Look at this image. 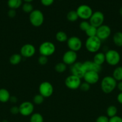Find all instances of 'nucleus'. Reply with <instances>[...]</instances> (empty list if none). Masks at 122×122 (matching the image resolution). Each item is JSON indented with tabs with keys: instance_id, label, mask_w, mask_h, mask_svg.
Instances as JSON below:
<instances>
[{
	"instance_id": "1",
	"label": "nucleus",
	"mask_w": 122,
	"mask_h": 122,
	"mask_svg": "<svg viewBox=\"0 0 122 122\" xmlns=\"http://www.w3.org/2000/svg\"><path fill=\"white\" fill-rule=\"evenodd\" d=\"M117 82L111 76H106L100 82V88L105 94H110L117 88Z\"/></svg>"
},
{
	"instance_id": "2",
	"label": "nucleus",
	"mask_w": 122,
	"mask_h": 122,
	"mask_svg": "<svg viewBox=\"0 0 122 122\" xmlns=\"http://www.w3.org/2000/svg\"><path fill=\"white\" fill-rule=\"evenodd\" d=\"M102 45V41L98 37H88L85 42L86 50L91 53H96L100 50Z\"/></svg>"
},
{
	"instance_id": "3",
	"label": "nucleus",
	"mask_w": 122,
	"mask_h": 122,
	"mask_svg": "<svg viewBox=\"0 0 122 122\" xmlns=\"http://www.w3.org/2000/svg\"><path fill=\"white\" fill-rule=\"evenodd\" d=\"M30 23L36 27L42 26L44 21V16L43 12L38 9L33 10L29 16Z\"/></svg>"
},
{
	"instance_id": "4",
	"label": "nucleus",
	"mask_w": 122,
	"mask_h": 122,
	"mask_svg": "<svg viewBox=\"0 0 122 122\" xmlns=\"http://www.w3.org/2000/svg\"><path fill=\"white\" fill-rule=\"evenodd\" d=\"M105 62L111 66H117L120 63L121 56L119 52L115 50H108L105 52Z\"/></svg>"
},
{
	"instance_id": "5",
	"label": "nucleus",
	"mask_w": 122,
	"mask_h": 122,
	"mask_svg": "<svg viewBox=\"0 0 122 122\" xmlns=\"http://www.w3.org/2000/svg\"><path fill=\"white\" fill-rule=\"evenodd\" d=\"M41 56L49 57L53 54L56 51V46L53 42L50 41H45L40 44L38 48Z\"/></svg>"
},
{
	"instance_id": "6",
	"label": "nucleus",
	"mask_w": 122,
	"mask_h": 122,
	"mask_svg": "<svg viewBox=\"0 0 122 122\" xmlns=\"http://www.w3.org/2000/svg\"><path fill=\"white\" fill-rule=\"evenodd\" d=\"M76 11L78 17L83 20H89L93 13L92 8L86 4L80 5L77 8Z\"/></svg>"
},
{
	"instance_id": "7",
	"label": "nucleus",
	"mask_w": 122,
	"mask_h": 122,
	"mask_svg": "<svg viewBox=\"0 0 122 122\" xmlns=\"http://www.w3.org/2000/svg\"><path fill=\"white\" fill-rule=\"evenodd\" d=\"M39 94L44 98H49L53 95L54 92V88L52 84L47 81H44L39 84Z\"/></svg>"
},
{
	"instance_id": "8",
	"label": "nucleus",
	"mask_w": 122,
	"mask_h": 122,
	"mask_svg": "<svg viewBox=\"0 0 122 122\" xmlns=\"http://www.w3.org/2000/svg\"><path fill=\"white\" fill-rule=\"evenodd\" d=\"M67 44L69 50L76 52L80 51L83 46V42L80 38L75 36H72L68 38Z\"/></svg>"
},
{
	"instance_id": "9",
	"label": "nucleus",
	"mask_w": 122,
	"mask_h": 122,
	"mask_svg": "<svg viewBox=\"0 0 122 122\" xmlns=\"http://www.w3.org/2000/svg\"><path fill=\"white\" fill-rule=\"evenodd\" d=\"M19 114L23 116H31L33 113L34 105L30 101H24L19 106Z\"/></svg>"
},
{
	"instance_id": "10",
	"label": "nucleus",
	"mask_w": 122,
	"mask_h": 122,
	"mask_svg": "<svg viewBox=\"0 0 122 122\" xmlns=\"http://www.w3.org/2000/svg\"><path fill=\"white\" fill-rule=\"evenodd\" d=\"M105 16L102 12L96 11L93 12L92 16L89 19V23L92 26L96 27H99L101 25H104Z\"/></svg>"
},
{
	"instance_id": "11",
	"label": "nucleus",
	"mask_w": 122,
	"mask_h": 122,
	"mask_svg": "<svg viewBox=\"0 0 122 122\" xmlns=\"http://www.w3.org/2000/svg\"><path fill=\"white\" fill-rule=\"evenodd\" d=\"M70 72L71 75L78 77L79 78H83L85 73H86V69L84 67L83 63L75 62L74 64L70 66Z\"/></svg>"
},
{
	"instance_id": "12",
	"label": "nucleus",
	"mask_w": 122,
	"mask_h": 122,
	"mask_svg": "<svg viewBox=\"0 0 122 122\" xmlns=\"http://www.w3.org/2000/svg\"><path fill=\"white\" fill-rule=\"evenodd\" d=\"M81 83V79L72 75L68 76L65 80V85L68 89L71 90L78 89Z\"/></svg>"
},
{
	"instance_id": "13",
	"label": "nucleus",
	"mask_w": 122,
	"mask_h": 122,
	"mask_svg": "<svg viewBox=\"0 0 122 122\" xmlns=\"http://www.w3.org/2000/svg\"><path fill=\"white\" fill-rule=\"evenodd\" d=\"M36 48L33 45L31 44H26L23 45L20 50V54L24 58H31L35 55Z\"/></svg>"
},
{
	"instance_id": "14",
	"label": "nucleus",
	"mask_w": 122,
	"mask_h": 122,
	"mask_svg": "<svg viewBox=\"0 0 122 122\" xmlns=\"http://www.w3.org/2000/svg\"><path fill=\"white\" fill-rule=\"evenodd\" d=\"M111 34V29L108 25H102L97 28L96 36L100 40H106L110 36Z\"/></svg>"
},
{
	"instance_id": "15",
	"label": "nucleus",
	"mask_w": 122,
	"mask_h": 122,
	"mask_svg": "<svg viewBox=\"0 0 122 122\" xmlns=\"http://www.w3.org/2000/svg\"><path fill=\"white\" fill-rule=\"evenodd\" d=\"M77 54L76 52L68 50L63 54L62 56V62L67 66H71L77 62Z\"/></svg>"
},
{
	"instance_id": "16",
	"label": "nucleus",
	"mask_w": 122,
	"mask_h": 122,
	"mask_svg": "<svg viewBox=\"0 0 122 122\" xmlns=\"http://www.w3.org/2000/svg\"><path fill=\"white\" fill-rule=\"evenodd\" d=\"M84 82H87L89 84L93 85L98 83L99 80V75L98 73L93 71H86L83 77Z\"/></svg>"
},
{
	"instance_id": "17",
	"label": "nucleus",
	"mask_w": 122,
	"mask_h": 122,
	"mask_svg": "<svg viewBox=\"0 0 122 122\" xmlns=\"http://www.w3.org/2000/svg\"><path fill=\"white\" fill-rule=\"evenodd\" d=\"M83 65L86 71H93L99 73L102 70V66L96 64L93 61H85L83 62Z\"/></svg>"
},
{
	"instance_id": "18",
	"label": "nucleus",
	"mask_w": 122,
	"mask_h": 122,
	"mask_svg": "<svg viewBox=\"0 0 122 122\" xmlns=\"http://www.w3.org/2000/svg\"><path fill=\"white\" fill-rule=\"evenodd\" d=\"M93 61L98 65H102L105 62V53L102 52H98L95 53L93 57Z\"/></svg>"
},
{
	"instance_id": "19",
	"label": "nucleus",
	"mask_w": 122,
	"mask_h": 122,
	"mask_svg": "<svg viewBox=\"0 0 122 122\" xmlns=\"http://www.w3.org/2000/svg\"><path fill=\"white\" fill-rule=\"evenodd\" d=\"M10 97V94L7 89L5 88L0 89V102L2 103L8 102L9 101Z\"/></svg>"
},
{
	"instance_id": "20",
	"label": "nucleus",
	"mask_w": 122,
	"mask_h": 122,
	"mask_svg": "<svg viewBox=\"0 0 122 122\" xmlns=\"http://www.w3.org/2000/svg\"><path fill=\"white\" fill-rule=\"evenodd\" d=\"M112 41L115 45L118 47L122 46V32H116L112 36Z\"/></svg>"
},
{
	"instance_id": "21",
	"label": "nucleus",
	"mask_w": 122,
	"mask_h": 122,
	"mask_svg": "<svg viewBox=\"0 0 122 122\" xmlns=\"http://www.w3.org/2000/svg\"><path fill=\"white\" fill-rule=\"evenodd\" d=\"M23 0H8L7 5L10 9L16 10L22 5Z\"/></svg>"
},
{
	"instance_id": "22",
	"label": "nucleus",
	"mask_w": 122,
	"mask_h": 122,
	"mask_svg": "<svg viewBox=\"0 0 122 122\" xmlns=\"http://www.w3.org/2000/svg\"><path fill=\"white\" fill-rule=\"evenodd\" d=\"M112 77L117 82L122 81V66H118L116 67L112 72Z\"/></svg>"
},
{
	"instance_id": "23",
	"label": "nucleus",
	"mask_w": 122,
	"mask_h": 122,
	"mask_svg": "<svg viewBox=\"0 0 122 122\" xmlns=\"http://www.w3.org/2000/svg\"><path fill=\"white\" fill-rule=\"evenodd\" d=\"M22 57L20 54H14L11 55L10 57L9 61L10 63L12 65H17L21 62Z\"/></svg>"
},
{
	"instance_id": "24",
	"label": "nucleus",
	"mask_w": 122,
	"mask_h": 122,
	"mask_svg": "<svg viewBox=\"0 0 122 122\" xmlns=\"http://www.w3.org/2000/svg\"><path fill=\"white\" fill-rule=\"evenodd\" d=\"M55 38H56L57 41L61 43L65 42L68 39L67 34L63 31H59V32H57L56 33V36H55Z\"/></svg>"
},
{
	"instance_id": "25",
	"label": "nucleus",
	"mask_w": 122,
	"mask_h": 122,
	"mask_svg": "<svg viewBox=\"0 0 122 122\" xmlns=\"http://www.w3.org/2000/svg\"><path fill=\"white\" fill-rule=\"evenodd\" d=\"M117 108L115 106H110L109 107H108V108H106V116L108 117L109 118L112 117L114 116H117Z\"/></svg>"
},
{
	"instance_id": "26",
	"label": "nucleus",
	"mask_w": 122,
	"mask_h": 122,
	"mask_svg": "<svg viewBox=\"0 0 122 122\" xmlns=\"http://www.w3.org/2000/svg\"><path fill=\"white\" fill-rule=\"evenodd\" d=\"M78 16L76 10H71L67 13V20L71 22H74L77 21L78 19Z\"/></svg>"
},
{
	"instance_id": "27",
	"label": "nucleus",
	"mask_w": 122,
	"mask_h": 122,
	"mask_svg": "<svg viewBox=\"0 0 122 122\" xmlns=\"http://www.w3.org/2000/svg\"><path fill=\"white\" fill-rule=\"evenodd\" d=\"M29 122H44V118L40 113H35L30 117Z\"/></svg>"
},
{
	"instance_id": "28",
	"label": "nucleus",
	"mask_w": 122,
	"mask_h": 122,
	"mask_svg": "<svg viewBox=\"0 0 122 122\" xmlns=\"http://www.w3.org/2000/svg\"><path fill=\"white\" fill-rule=\"evenodd\" d=\"M67 65H66L63 62H59L55 66V71L59 73H62L65 72L67 70Z\"/></svg>"
},
{
	"instance_id": "29",
	"label": "nucleus",
	"mask_w": 122,
	"mask_h": 122,
	"mask_svg": "<svg viewBox=\"0 0 122 122\" xmlns=\"http://www.w3.org/2000/svg\"><path fill=\"white\" fill-rule=\"evenodd\" d=\"M22 9L24 13H28V14H30L34 10L32 4L29 3V2H25L23 4H22Z\"/></svg>"
},
{
	"instance_id": "30",
	"label": "nucleus",
	"mask_w": 122,
	"mask_h": 122,
	"mask_svg": "<svg viewBox=\"0 0 122 122\" xmlns=\"http://www.w3.org/2000/svg\"><path fill=\"white\" fill-rule=\"evenodd\" d=\"M85 33L88 37L96 36L97 33V27H94L90 25V26L87 29V30L85 32Z\"/></svg>"
},
{
	"instance_id": "31",
	"label": "nucleus",
	"mask_w": 122,
	"mask_h": 122,
	"mask_svg": "<svg viewBox=\"0 0 122 122\" xmlns=\"http://www.w3.org/2000/svg\"><path fill=\"white\" fill-rule=\"evenodd\" d=\"M44 98H45L43 97L41 95H40L39 94H36L33 98V104L35 105H41V104L43 103L44 101Z\"/></svg>"
},
{
	"instance_id": "32",
	"label": "nucleus",
	"mask_w": 122,
	"mask_h": 122,
	"mask_svg": "<svg viewBox=\"0 0 122 122\" xmlns=\"http://www.w3.org/2000/svg\"><path fill=\"white\" fill-rule=\"evenodd\" d=\"M90 26V24L89 21H87V20H83L79 25V27L82 31L86 32Z\"/></svg>"
},
{
	"instance_id": "33",
	"label": "nucleus",
	"mask_w": 122,
	"mask_h": 122,
	"mask_svg": "<svg viewBox=\"0 0 122 122\" xmlns=\"http://www.w3.org/2000/svg\"><path fill=\"white\" fill-rule=\"evenodd\" d=\"M79 89L83 92H87L90 89V85L86 82H84L83 83L81 82Z\"/></svg>"
},
{
	"instance_id": "34",
	"label": "nucleus",
	"mask_w": 122,
	"mask_h": 122,
	"mask_svg": "<svg viewBox=\"0 0 122 122\" xmlns=\"http://www.w3.org/2000/svg\"><path fill=\"white\" fill-rule=\"evenodd\" d=\"M38 62L39 64L41 66H44L47 64L48 63V57L44 56H41L39 57L38 59Z\"/></svg>"
},
{
	"instance_id": "35",
	"label": "nucleus",
	"mask_w": 122,
	"mask_h": 122,
	"mask_svg": "<svg viewBox=\"0 0 122 122\" xmlns=\"http://www.w3.org/2000/svg\"><path fill=\"white\" fill-rule=\"evenodd\" d=\"M96 122H109V117L106 116H99L97 117Z\"/></svg>"
},
{
	"instance_id": "36",
	"label": "nucleus",
	"mask_w": 122,
	"mask_h": 122,
	"mask_svg": "<svg viewBox=\"0 0 122 122\" xmlns=\"http://www.w3.org/2000/svg\"><path fill=\"white\" fill-rule=\"evenodd\" d=\"M41 3L45 7H49L53 4L55 0H40Z\"/></svg>"
},
{
	"instance_id": "37",
	"label": "nucleus",
	"mask_w": 122,
	"mask_h": 122,
	"mask_svg": "<svg viewBox=\"0 0 122 122\" xmlns=\"http://www.w3.org/2000/svg\"><path fill=\"white\" fill-rule=\"evenodd\" d=\"M109 122H122V117L117 115L112 117L109 118Z\"/></svg>"
},
{
	"instance_id": "38",
	"label": "nucleus",
	"mask_w": 122,
	"mask_h": 122,
	"mask_svg": "<svg viewBox=\"0 0 122 122\" xmlns=\"http://www.w3.org/2000/svg\"><path fill=\"white\" fill-rule=\"evenodd\" d=\"M10 113L13 115H16V114H19V108L18 106H14L11 107L10 108Z\"/></svg>"
},
{
	"instance_id": "39",
	"label": "nucleus",
	"mask_w": 122,
	"mask_h": 122,
	"mask_svg": "<svg viewBox=\"0 0 122 122\" xmlns=\"http://www.w3.org/2000/svg\"><path fill=\"white\" fill-rule=\"evenodd\" d=\"M7 14H8V16L9 17L14 18V17L16 15V10L10 9L8 11Z\"/></svg>"
},
{
	"instance_id": "40",
	"label": "nucleus",
	"mask_w": 122,
	"mask_h": 122,
	"mask_svg": "<svg viewBox=\"0 0 122 122\" xmlns=\"http://www.w3.org/2000/svg\"><path fill=\"white\" fill-rule=\"evenodd\" d=\"M17 101H18V99L16 96H11L10 98V100H9V101H10L11 103H13V104H16L17 102Z\"/></svg>"
},
{
	"instance_id": "41",
	"label": "nucleus",
	"mask_w": 122,
	"mask_h": 122,
	"mask_svg": "<svg viewBox=\"0 0 122 122\" xmlns=\"http://www.w3.org/2000/svg\"><path fill=\"white\" fill-rule=\"evenodd\" d=\"M117 100L118 103L122 104V92H120L117 96Z\"/></svg>"
},
{
	"instance_id": "42",
	"label": "nucleus",
	"mask_w": 122,
	"mask_h": 122,
	"mask_svg": "<svg viewBox=\"0 0 122 122\" xmlns=\"http://www.w3.org/2000/svg\"><path fill=\"white\" fill-rule=\"evenodd\" d=\"M117 88H118L120 92H122V81H120V82H118V83H117Z\"/></svg>"
},
{
	"instance_id": "43",
	"label": "nucleus",
	"mask_w": 122,
	"mask_h": 122,
	"mask_svg": "<svg viewBox=\"0 0 122 122\" xmlns=\"http://www.w3.org/2000/svg\"><path fill=\"white\" fill-rule=\"evenodd\" d=\"M23 1H25V2H29V3H31V2L33 1V0H23Z\"/></svg>"
},
{
	"instance_id": "44",
	"label": "nucleus",
	"mask_w": 122,
	"mask_h": 122,
	"mask_svg": "<svg viewBox=\"0 0 122 122\" xmlns=\"http://www.w3.org/2000/svg\"><path fill=\"white\" fill-rule=\"evenodd\" d=\"M119 13H120V15H122V7H121L120 8V10H119Z\"/></svg>"
},
{
	"instance_id": "45",
	"label": "nucleus",
	"mask_w": 122,
	"mask_h": 122,
	"mask_svg": "<svg viewBox=\"0 0 122 122\" xmlns=\"http://www.w3.org/2000/svg\"><path fill=\"white\" fill-rule=\"evenodd\" d=\"M2 122H8L7 121V120H3V121H2Z\"/></svg>"
}]
</instances>
